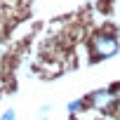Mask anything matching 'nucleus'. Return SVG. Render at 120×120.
I'll use <instances>...</instances> for the list:
<instances>
[{
  "label": "nucleus",
  "mask_w": 120,
  "mask_h": 120,
  "mask_svg": "<svg viewBox=\"0 0 120 120\" xmlns=\"http://www.w3.org/2000/svg\"><path fill=\"white\" fill-rule=\"evenodd\" d=\"M10 3H12V0H0V10H3L5 5H10Z\"/></svg>",
  "instance_id": "obj_3"
},
{
  "label": "nucleus",
  "mask_w": 120,
  "mask_h": 120,
  "mask_svg": "<svg viewBox=\"0 0 120 120\" xmlns=\"http://www.w3.org/2000/svg\"><path fill=\"white\" fill-rule=\"evenodd\" d=\"M0 120H14V111H7V113L0 118Z\"/></svg>",
  "instance_id": "obj_2"
},
{
  "label": "nucleus",
  "mask_w": 120,
  "mask_h": 120,
  "mask_svg": "<svg viewBox=\"0 0 120 120\" xmlns=\"http://www.w3.org/2000/svg\"><path fill=\"white\" fill-rule=\"evenodd\" d=\"M113 52H118V40L113 35L99 33L92 40V61H99V59H104V56H111Z\"/></svg>",
  "instance_id": "obj_1"
}]
</instances>
